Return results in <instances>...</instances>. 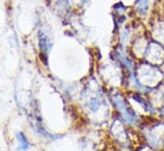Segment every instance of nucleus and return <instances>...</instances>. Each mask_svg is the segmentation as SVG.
<instances>
[{"mask_svg":"<svg viewBox=\"0 0 164 151\" xmlns=\"http://www.w3.org/2000/svg\"><path fill=\"white\" fill-rule=\"evenodd\" d=\"M18 138H19V142H20V144H22V149H23V150H26V149H29L30 144L28 143V140H26L25 136H24L23 133H20V134H18Z\"/></svg>","mask_w":164,"mask_h":151,"instance_id":"nucleus-1","label":"nucleus"}]
</instances>
